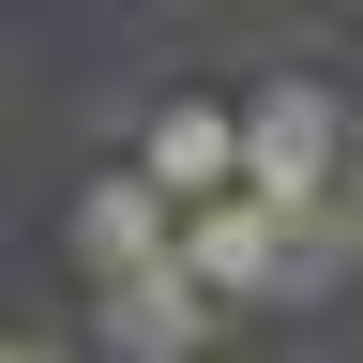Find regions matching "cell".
<instances>
[{
    "instance_id": "cell-4",
    "label": "cell",
    "mask_w": 363,
    "mask_h": 363,
    "mask_svg": "<svg viewBox=\"0 0 363 363\" xmlns=\"http://www.w3.org/2000/svg\"><path fill=\"white\" fill-rule=\"evenodd\" d=\"M91 318H106V348H121V363H182V348H212V333H227V303H212L182 257H167V272H136V288H106Z\"/></svg>"
},
{
    "instance_id": "cell-1",
    "label": "cell",
    "mask_w": 363,
    "mask_h": 363,
    "mask_svg": "<svg viewBox=\"0 0 363 363\" xmlns=\"http://www.w3.org/2000/svg\"><path fill=\"white\" fill-rule=\"evenodd\" d=\"M242 197L288 212V227H333V197H348V91H318V76L242 91Z\"/></svg>"
},
{
    "instance_id": "cell-3",
    "label": "cell",
    "mask_w": 363,
    "mask_h": 363,
    "mask_svg": "<svg viewBox=\"0 0 363 363\" xmlns=\"http://www.w3.org/2000/svg\"><path fill=\"white\" fill-rule=\"evenodd\" d=\"M76 257H91V288H136V272L182 257V212H167L136 167H106V182H76Z\"/></svg>"
},
{
    "instance_id": "cell-2",
    "label": "cell",
    "mask_w": 363,
    "mask_h": 363,
    "mask_svg": "<svg viewBox=\"0 0 363 363\" xmlns=\"http://www.w3.org/2000/svg\"><path fill=\"white\" fill-rule=\"evenodd\" d=\"M136 182H152L167 212L242 197V106H212V91H167V106L136 121Z\"/></svg>"
},
{
    "instance_id": "cell-5",
    "label": "cell",
    "mask_w": 363,
    "mask_h": 363,
    "mask_svg": "<svg viewBox=\"0 0 363 363\" xmlns=\"http://www.w3.org/2000/svg\"><path fill=\"white\" fill-rule=\"evenodd\" d=\"M0 363H61V333H16V348H0Z\"/></svg>"
}]
</instances>
